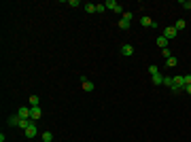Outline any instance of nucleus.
<instances>
[{"mask_svg":"<svg viewBox=\"0 0 191 142\" xmlns=\"http://www.w3.org/2000/svg\"><path fill=\"white\" fill-rule=\"evenodd\" d=\"M176 34H179V30H176L174 25H168V28H164V36H166L168 40H174V38H176Z\"/></svg>","mask_w":191,"mask_h":142,"instance_id":"f257e3e1","label":"nucleus"},{"mask_svg":"<svg viewBox=\"0 0 191 142\" xmlns=\"http://www.w3.org/2000/svg\"><path fill=\"white\" fill-rule=\"evenodd\" d=\"M40 117H43V110H40L38 106H30V119H32V121L36 123V121H38Z\"/></svg>","mask_w":191,"mask_h":142,"instance_id":"f03ea898","label":"nucleus"},{"mask_svg":"<svg viewBox=\"0 0 191 142\" xmlns=\"http://www.w3.org/2000/svg\"><path fill=\"white\" fill-rule=\"evenodd\" d=\"M79 79H81V85H83V91H94V89H96V85L91 83V81H87L83 74H81Z\"/></svg>","mask_w":191,"mask_h":142,"instance_id":"7ed1b4c3","label":"nucleus"},{"mask_svg":"<svg viewBox=\"0 0 191 142\" xmlns=\"http://www.w3.org/2000/svg\"><path fill=\"white\" fill-rule=\"evenodd\" d=\"M24 131H26V138H34L36 134H38V127H36V123H32V125H30L28 130H24Z\"/></svg>","mask_w":191,"mask_h":142,"instance_id":"20e7f679","label":"nucleus"},{"mask_svg":"<svg viewBox=\"0 0 191 142\" xmlns=\"http://www.w3.org/2000/svg\"><path fill=\"white\" fill-rule=\"evenodd\" d=\"M140 25H144V28H153V19H151L149 15H142V17H140Z\"/></svg>","mask_w":191,"mask_h":142,"instance_id":"39448f33","label":"nucleus"},{"mask_svg":"<svg viewBox=\"0 0 191 142\" xmlns=\"http://www.w3.org/2000/svg\"><path fill=\"white\" fill-rule=\"evenodd\" d=\"M174 85H176L179 89H183V91H185V76L176 74V76H174Z\"/></svg>","mask_w":191,"mask_h":142,"instance_id":"423d86ee","label":"nucleus"},{"mask_svg":"<svg viewBox=\"0 0 191 142\" xmlns=\"http://www.w3.org/2000/svg\"><path fill=\"white\" fill-rule=\"evenodd\" d=\"M157 47H159V49H168V38L164 34L157 36Z\"/></svg>","mask_w":191,"mask_h":142,"instance_id":"0eeeda50","label":"nucleus"},{"mask_svg":"<svg viewBox=\"0 0 191 142\" xmlns=\"http://www.w3.org/2000/svg\"><path fill=\"white\" fill-rule=\"evenodd\" d=\"M121 53H123L125 57H130V55H134V47H132V45H123V47H121Z\"/></svg>","mask_w":191,"mask_h":142,"instance_id":"6e6552de","label":"nucleus"},{"mask_svg":"<svg viewBox=\"0 0 191 142\" xmlns=\"http://www.w3.org/2000/svg\"><path fill=\"white\" fill-rule=\"evenodd\" d=\"M40 142H53V134L51 131H43L40 134Z\"/></svg>","mask_w":191,"mask_h":142,"instance_id":"1a4fd4ad","label":"nucleus"},{"mask_svg":"<svg viewBox=\"0 0 191 142\" xmlns=\"http://www.w3.org/2000/svg\"><path fill=\"white\" fill-rule=\"evenodd\" d=\"M9 125H13V127H19V115H13V117H9V121H7Z\"/></svg>","mask_w":191,"mask_h":142,"instance_id":"9d476101","label":"nucleus"},{"mask_svg":"<svg viewBox=\"0 0 191 142\" xmlns=\"http://www.w3.org/2000/svg\"><path fill=\"white\" fill-rule=\"evenodd\" d=\"M17 115H19V119H30V108H19Z\"/></svg>","mask_w":191,"mask_h":142,"instance_id":"9b49d317","label":"nucleus"},{"mask_svg":"<svg viewBox=\"0 0 191 142\" xmlns=\"http://www.w3.org/2000/svg\"><path fill=\"white\" fill-rule=\"evenodd\" d=\"M104 7H106V9H110V11H115L119 4H117V0H106V2H104Z\"/></svg>","mask_w":191,"mask_h":142,"instance_id":"f8f14e48","label":"nucleus"},{"mask_svg":"<svg viewBox=\"0 0 191 142\" xmlns=\"http://www.w3.org/2000/svg\"><path fill=\"white\" fill-rule=\"evenodd\" d=\"M151 79H153V83H155V85H164V76H161L159 72H157V74H153Z\"/></svg>","mask_w":191,"mask_h":142,"instance_id":"ddd939ff","label":"nucleus"},{"mask_svg":"<svg viewBox=\"0 0 191 142\" xmlns=\"http://www.w3.org/2000/svg\"><path fill=\"white\" fill-rule=\"evenodd\" d=\"M174 28H176V30H185V28H187V21H185V19H179V21H176V24H174Z\"/></svg>","mask_w":191,"mask_h":142,"instance_id":"4468645a","label":"nucleus"},{"mask_svg":"<svg viewBox=\"0 0 191 142\" xmlns=\"http://www.w3.org/2000/svg\"><path fill=\"white\" fill-rule=\"evenodd\" d=\"M83 9L87 13H89V15H91V13H96V4H91V2H87V4H83Z\"/></svg>","mask_w":191,"mask_h":142,"instance_id":"2eb2a0df","label":"nucleus"},{"mask_svg":"<svg viewBox=\"0 0 191 142\" xmlns=\"http://www.w3.org/2000/svg\"><path fill=\"white\" fill-rule=\"evenodd\" d=\"M164 85L172 89V87H174V79H172V76H164Z\"/></svg>","mask_w":191,"mask_h":142,"instance_id":"dca6fc26","label":"nucleus"},{"mask_svg":"<svg viewBox=\"0 0 191 142\" xmlns=\"http://www.w3.org/2000/svg\"><path fill=\"white\" fill-rule=\"evenodd\" d=\"M166 64H168V66H170V68H174V66L179 64V59H176V57H174V55H172V57H168V59H166Z\"/></svg>","mask_w":191,"mask_h":142,"instance_id":"f3484780","label":"nucleus"},{"mask_svg":"<svg viewBox=\"0 0 191 142\" xmlns=\"http://www.w3.org/2000/svg\"><path fill=\"white\" fill-rule=\"evenodd\" d=\"M117 25H119V28H121V30H128V28H130V21H125V19H123V17H121V21H119V24H117Z\"/></svg>","mask_w":191,"mask_h":142,"instance_id":"a211bd4d","label":"nucleus"},{"mask_svg":"<svg viewBox=\"0 0 191 142\" xmlns=\"http://www.w3.org/2000/svg\"><path fill=\"white\" fill-rule=\"evenodd\" d=\"M180 7L187 9V11H191V0H180Z\"/></svg>","mask_w":191,"mask_h":142,"instance_id":"6ab92c4d","label":"nucleus"},{"mask_svg":"<svg viewBox=\"0 0 191 142\" xmlns=\"http://www.w3.org/2000/svg\"><path fill=\"white\" fill-rule=\"evenodd\" d=\"M30 106H38V95H30Z\"/></svg>","mask_w":191,"mask_h":142,"instance_id":"aec40b11","label":"nucleus"},{"mask_svg":"<svg viewBox=\"0 0 191 142\" xmlns=\"http://www.w3.org/2000/svg\"><path fill=\"white\" fill-rule=\"evenodd\" d=\"M68 4H70L72 9H77V7H81V2H79V0H68Z\"/></svg>","mask_w":191,"mask_h":142,"instance_id":"412c9836","label":"nucleus"},{"mask_svg":"<svg viewBox=\"0 0 191 142\" xmlns=\"http://www.w3.org/2000/svg\"><path fill=\"white\" fill-rule=\"evenodd\" d=\"M104 11H106L104 4H96V13H104Z\"/></svg>","mask_w":191,"mask_h":142,"instance_id":"4be33fe9","label":"nucleus"},{"mask_svg":"<svg viewBox=\"0 0 191 142\" xmlns=\"http://www.w3.org/2000/svg\"><path fill=\"white\" fill-rule=\"evenodd\" d=\"M123 19H125V21H132V19H134V15L128 11V13H123Z\"/></svg>","mask_w":191,"mask_h":142,"instance_id":"5701e85b","label":"nucleus"},{"mask_svg":"<svg viewBox=\"0 0 191 142\" xmlns=\"http://www.w3.org/2000/svg\"><path fill=\"white\" fill-rule=\"evenodd\" d=\"M149 72H151V76H153V74H157L159 70H157V66H153V64H151V66H149Z\"/></svg>","mask_w":191,"mask_h":142,"instance_id":"b1692460","label":"nucleus"},{"mask_svg":"<svg viewBox=\"0 0 191 142\" xmlns=\"http://www.w3.org/2000/svg\"><path fill=\"white\" fill-rule=\"evenodd\" d=\"M161 55H164V57H172V53H170V49H161Z\"/></svg>","mask_w":191,"mask_h":142,"instance_id":"393cba45","label":"nucleus"},{"mask_svg":"<svg viewBox=\"0 0 191 142\" xmlns=\"http://www.w3.org/2000/svg\"><path fill=\"white\" fill-rule=\"evenodd\" d=\"M187 85H191V74H185V87Z\"/></svg>","mask_w":191,"mask_h":142,"instance_id":"a878e982","label":"nucleus"},{"mask_svg":"<svg viewBox=\"0 0 191 142\" xmlns=\"http://www.w3.org/2000/svg\"><path fill=\"white\" fill-rule=\"evenodd\" d=\"M185 91H187V94L191 95V85H187V87H185Z\"/></svg>","mask_w":191,"mask_h":142,"instance_id":"bb28decb","label":"nucleus"},{"mask_svg":"<svg viewBox=\"0 0 191 142\" xmlns=\"http://www.w3.org/2000/svg\"><path fill=\"white\" fill-rule=\"evenodd\" d=\"M53 142H55V140H53Z\"/></svg>","mask_w":191,"mask_h":142,"instance_id":"cd10ccee","label":"nucleus"}]
</instances>
